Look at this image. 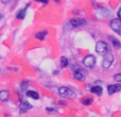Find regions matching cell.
<instances>
[{"label": "cell", "mask_w": 121, "mask_h": 117, "mask_svg": "<svg viewBox=\"0 0 121 117\" xmlns=\"http://www.w3.org/2000/svg\"><path fill=\"white\" fill-rule=\"evenodd\" d=\"M109 27L113 31H115L118 35H121V20L118 18H114L109 21Z\"/></svg>", "instance_id": "cell-6"}, {"label": "cell", "mask_w": 121, "mask_h": 117, "mask_svg": "<svg viewBox=\"0 0 121 117\" xmlns=\"http://www.w3.org/2000/svg\"><path fill=\"white\" fill-rule=\"evenodd\" d=\"M108 38H109V40L112 42V44H113L114 48L117 49V50L121 49V42H120L119 40H118V38H116L115 36H112V35H109Z\"/></svg>", "instance_id": "cell-13"}, {"label": "cell", "mask_w": 121, "mask_h": 117, "mask_svg": "<svg viewBox=\"0 0 121 117\" xmlns=\"http://www.w3.org/2000/svg\"><path fill=\"white\" fill-rule=\"evenodd\" d=\"M53 1H54V2H56V3H60V0H53Z\"/></svg>", "instance_id": "cell-24"}, {"label": "cell", "mask_w": 121, "mask_h": 117, "mask_svg": "<svg viewBox=\"0 0 121 117\" xmlns=\"http://www.w3.org/2000/svg\"><path fill=\"white\" fill-rule=\"evenodd\" d=\"M4 17V14H2V13H0V19H3Z\"/></svg>", "instance_id": "cell-22"}, {"label": "cell", "mask_w": 121, "mask_h": 117, "mask_svg": "<svg viewBox=\"0 0 121 117\" xmlns=\"http://www.w3.org/2000/svg\"><path fill=\"white\" fill-rule=\"evenodd\" d=\"M72 77L74 78L78 81H84L85 80V73H84V70H75L72 72Z\"/></svg>", "instance_id": "cell-10"}, {"label": "cell", "mask_w": 121, "mask_h": 117, "mask_svg": "<svg viewBox=\"0 0 121 117\" xmlns=\"http://www.w3.org/2000/svg\"><path fill=\"white\" fill-rule=\"evenodd\" d=\"M26 96L31 99H34V100H38L39 99V94L36 90H28L26 92Z\"/></svg>", "instance_id": "cell-12"}, {"label": "cell", "mask_w": 121, "mask_h": 117, "mask_svg": "<svg viewBox=\"0 0 121 117\" xmlns=\"http://www.w3.org/2000/svg\"><path fill=\"white\" fill-rule=\"evenodd\" d=\"M28 86H29L28 81H22L20 83V88H21V90H23V92H27L28 90Z\"/></svg>", "instance_id": "cell-18"}, {"label": "cell", "mask_w": 121, "mask_h": 117, "mask_svg": "<svg viewBox=\"0 0 121 117\" xmlns=\"http://www.w3.org/2000/svg\"><path fill=\"white\" fill-rule=\"evenodd\" d=\"M59 95L63 98H69V99H74L75 94L73 93V90H71L67 86H62L59 88Z\"/></svg>", "instance_id": "cell-2"}, {"label": "cell", "mask_w": 121, "mask_h": 117, "mask_svg": "<svg viewBox=\"0 0 121 117\" xmlns=\"http://www.w3.org/2000/svg\"><path fill=\"white\" fill-rule=\"evenodd\" d=\"M96 52L100 55H106L111 52V47L104 40H99L96 44Z\"/></svg>", "instance_id": "cell-1"}, {"label": "cell", "mask_w": 121, "mask_h": 117, "mask_svg": "<svg viewBox=\"0 0 121 117\" xmlns=\"http://www.w3.org/2000/svg\"><path fill=\"white\" fill-rule=\"evenodd\" d=\"M9 97H10V92L8 90H0V101L5 102L8 101Z\"/></svg>", "instance_id": "cell-14"}, {"label": "cell", "mask_w": 121, "mask_h": 117, "mask_svg": "<svg viewBox=\"0 0 121 117\" xmlns=\"http://www.w3.org/2000/svg\"><path fill=\"white\" fill-rule=\"evenodd\" d=\"M114 62H115V57H114L113 54H112L111 52L107 53L106 55H104V58H103V61H102V67L105 69L109 68V67L112 66V65L114 64Z\"/></svg>", "instance_id": "cell-5"}, {"label": "cell", "mask_w": 121, "mask_h": 117, "mask_svg": "<svg viewBox=\"0 0 121 117\" xmlns=\"http://www.w3.org/2000/svg\"><path fill=\"white\" fill-rule=\"evenodd\" d=\"M18 108H19V112L20 113H27L28 111H30L32 109V104H30L27 100H21Z\"/></svg>", "instance_id": "cell-8"}, {"label": "cell", "mask_w": 121, "mask_h": 117, "mask_svg": "<svg viewBox=\"0 0 121 117\" xmlns=\"http://www.w3.org/2000/svg\"><path fill=\"white\" fill-rule=\"evenodd\" d=\"M47 35H48V31L47 30H42V31H38L35 33V37L38 40H44Z\"/></svg>", "instance_id": "cell-15"}, {"label": "cell", "mask_w": 121, "mask_h": 117, "mask_svg": "<svg viewBox=\"0 0 121 117\" xmlns=\"http://www.w3.org/2000/svg\"><path fill=\"white\" fill-rule=\"evenodd\" d=\"M88 23V21L84 18H80V17H75V18H71L69 20V25L71 26V28H80L83 27V26H86Z\"/></svg>", "instance_id": "cell-3"}, {"label": "cell", "mask_w": 121, "mask_h": 117, "mask_svg": "<svg viewBox=\"0 0 121 117\" xmlns=\"http://www.w3.org/2000/svg\"><path fill=\"white\" fill-rule=\"evenodd\" d=\"M0 1H2V2H3V3H6V2L9 1V0H0Z\"/></svg>", "instance_id": "cell-23"}, {"label": "cell", "mask_w": 121, "mask_h": 117, "mask_svg": "<svg viewBox=\"0 0 121 117\" xmlns=\"http://www.w3.org/2000/svg\"><path fill=\"white\" fill-rule=\"evenodd\" d=\"M34 1L37 2V3H42L44 6H46L49 4V1H50V0H34Z\"/></svg>", "instance_id": "cell-20"}, {"label": "cell", "mask_w": 121, "mask_h": 117, "mask_svg": "<svg viewBox=\"0 0 121 117\" xmlns=\"http://www.w3.org/2000/svg\"><path fill=\"white\" fill-rule=\"evenodd\" d=\"M90 93L97 95V96H101L103 94V87L101 85H94L90 87Z\"/></svg>", "instance_id": "cell-11"}, {"label": "cell", "mask_w": 121, "mask_h": 117, "mask_svg": "<svg viewBox=\"0 0 121 117\" xmlns=\"http://www.w3.org/2000/svg\"><path fill=\"white\" fill-rule=\"evenodd\" d=\"M81 102H82V104H84V105H90L94 102V99H92L91 97H83V98L81 99Z\"/></svg>", "instance_id": "cell-17"}, {"label": "cell", "mask_w": 121, "mask_h": 117, "mask_svg": "<svg viewBox=\"0 0 121 117\" xmlns=\"http://www.w3.org/2000/svg\"><path fill=\"white\" fill-rule=\"evenodd\" d=\"M114 80H115L116 82H118V83L121 84V72L116 73V75L114 76Z\"/></svg>", "instance_id": "cell-19"}, {"label": "cell", "mask_w": 121, "mask_h": 117, "mask_svg": "<svg viewBox=\"0 0 121 117\" xmlns=\"http://www.w3.org/2000/svg\"><path fill=\"white\" fill-rule=\"evenodd\" d=\"M30 5H31V3H30V2H28V3L26 4V5L23 6L22 9H18V10L16 11V14H15L16 18L19 19V20H23V19L26 18V15H27V11H28V9L30 8Z\"/></svg>", "instance_id": "cell-7"}, {"label": "cell", "mask_w": 121, "mask_h": 117, "mask_svg": "<svg viewBox=\"0 0 121 117\" xmlns=\"http://www.w3.org/2000/svg\"><path fill=\"white\" fill-rule=\"evenodd\" d=\"M60 68H66V67H68V65H69V61H68V58L65 57V55L60 57Z\"/></svg>", "instance_id": "cell-16"}, {"label": "cell", "mask_w": 121, "mask_h": 117, "mask_svg": "<svg viewBox=\"0 0 121 117\" xmlns=\"http://www.w3.org/2000/svg\"><path fill=\"white\" fill-rule=\"evenodd\" d=\"M82 63H83L84 67H86V68H92L96 65V57L92 54H88L83 58Z\"/></svg>", "instance_id": "cell-4"}, {"label": "cell", "mask_w": 121, "mask_h": 117, "mask_svg": "<svg viewBox=\"0 0 121 117\" xmlns=\"http://www.w3.org/2000/svg\"><path fill=\"white\" fill-rule=\"evenodd\" d=\"M117 16H118V19H120L121 20V8L118 10V12H117Z\"/></svg>", "instance_id": "cell-21"}, {"label": "cell", "mask_w": 121, "mask_h": 117, "mask_svg": "<svg viewBox=\"0 0 121 117\" xmlns=\"http://www.w3.org/2000/svg\"><path fill=\"white\" fill-rule=\"evenodd\" d=\"M121 90V84L120 83H115V84H109L107 85V93L108 95H114L116 93Z\"/></svg>", "instance_id": "cell-9"}]
</instances>
